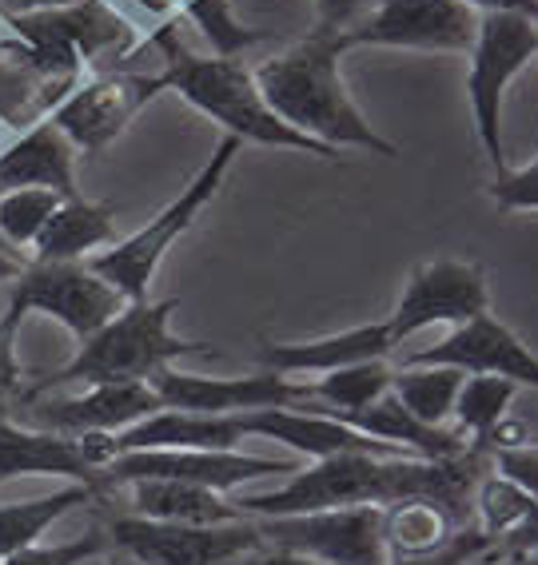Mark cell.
<instances>
[{
  "label": "cell",
  "mask_w": 538,
  "mask_h": 565,
  "mask_svg": "<svg viewBox=\"0 0 538 565\" xmlns=\"http://www.w3.org/2000/svg\"><path fill=\"white\" fill-rule=\"evenodd\" d=\"M535 502L538 498H530L523 486L507 482L503 475L487 470V475L478 478L475 494H471V522H475L478 530L498 545L510 530L523 525V518L530 514V505Z\"/></svg>",
  "instance_id": "cell-31"
},
{
  "label": "cell",
  "mask_w": 538,
  "mask_h": 565,
  "mask_svg": "<svg viewBox=\"0 0 538 565\" xmlns=\"http://www.w3.org/2000/svg\"><path fill=\"white\" fill-rule=\"evenodd\" d=\"M244 438V414L156 411L116 435V458L128 450H240Z\"/></svg>",
  "instance_id": "cell-21"
},
{
  "label": "cell",
  "mask_w": 538,
  "mask_h": 565,
  "mask_svg": "<svg viewBox=\"0 0 538 565\" xmlns=\"http://www.w3.org/2000/svg\"><path fill=\"white\" fill-rule=\"evenodd\" d=\"M490 200L503 212H538V156L527 168H503V172H495Z\"/></svg>",
  "instance_id": "cell-36"
},
{
  "label": "cell",
  "mask_w": 538,
  "mask_h": 565,
  "mask_svg": "<svg viewBox=\"0 0 538 565\" xmlns=\"http://www.w3.org/2000/svg\"><path fill=\"white\" fill-rule=\"evenodd\" d=\"M12 36L36 44L44 52H61L68 61H81L84 68H96L104 61H124L140 49L133 21L108 4V0H76L68 9L32 12L9 21Z\"/></svg>",
  "instance_id": "cell-13"
},
{
  "label": "cell",
  "mask_w": 538,
  "mask_h": 565,
  "mask_svg": "<svg viewBox=\"0 0 538 565\" xmlns=\"http://www.w3.org/2000/svg\"><path fill=\"white\" fill-rule=\"evenodd\" d=\"M535 56L538 21H530L523 12H478V32L471 44L467 68V100L471 116H475V136L495 172L510 168L507 148H503V96Z\"/></svg>",
  "instance_id": "cell-5"
},
{
  "label": "cell",
  "mask_w": 538,
  "mask_h": 565,
  "mask_svg": "<svg viewBox=\"0 0 538 565\" xmlns=\"http://www.w3.org/2000/svg\"><path fill=\"white\" fill-rule=\"evenodd\" d=\"M9 406H12V394H4V391H0V418H4V414H9Z\"/></svg>",
  "instance_id": "cell-47"
},
{
  "label": "cell",
  "mask_w": 538,
  "mask_h": 565,
  "mask_svg": "<svg viewBox=\"0 0 538 565\" xmlns=\"http://www.w3.org/2000/svg\"><path fill=\"white\" fill-rule=\"evenodd\" d=\"M12 403L24 411V426L52 430V435H120L144 423L148 414L163 411L148 383H96L81 394H17Z\"/></svg>",
  "instance_id": "cell-11"
},
{
  "label": "cell",
  "mask_w": 538,
  "mask_h": 565,
  "mask_svg": "<svg viewBox=\"0 0 538 565\" xmlns=\"http://www.w3.org/2000/svg\"><path fill=\"white\" fill-rule=\"evenodd\" d=\"M163 92L160 72L108 68L96 76H84L76 88L49 111V120L76 143V152L101 156L108 143L136 120V111Z\"/></svg>",
  "instance_id": "cell-9"
},
{
  "label": "cell",
  "mask_w": 538,
  "mask_h": 565,
  "mask_svg": "<svg viewBox=\"0 0 538 565\" xmlns=\"http://www.w3.org/2000/svg\"><path fill=\"white\" fill-rule=\"evenodd\" d=\"M0 252H17V247H9V243H4V235H0ZM21 255V252H17Z\"/></svg>",
  "instance_id": "cell-49"
},
{
  "label": "cell",
  "mask_w": 538,
  "mask_h": 565,
  "mask_svg": "<svg viewBox=\"0 0 538 565\" xmlns=\"http://www.w3.org/2000/svg\"><path fill=\"white\" fill-rule=\"evenodd\" d=\"M183 4H188V0H168V9H172V12H180Z\"/></svg>",
  "instance_id": "cell-48"
},
{
  "label": "cell",
  "mask_w": 538,
  "mask_h": 565,
  "mask_svg": "<svg viewBox=\"0 0 538 565\" xmlns=\"http://www.w3.org/2000/svg\"><path fill=\"white\" fill-rule=\"evenodd\" d=\"M176 17H188L196 29L203 32V41L212 44V56H244L247 49L267 41L264 29H247L244 21H235V12L228 0H188Z\"/></svg>",
  "instance_id": "cell-32"
},
{
  "label": "cell",
  "mask_w": 538,
  "mask_h": 565,
  "mask_svg": "<svg viewBox=\"0 0 538 565\" xmlns=\"http://www.w3.org/2000/svg\"><path fill=\"white\" fill-rule=\"evenodd\" d=\"M490 311V287L487 271L467 259H435L411 271L395 311L387 319L395 347L426 327H458Z\"/></svg>",
  "instance_id": "cell-12"
},
{
  "label": "cell",
  "mask_w": 538,
  "mask_h": 565,
  "mask_svg": "<svg viewBox=\"0 0 538 565\" xmlns=\"http://www.w3.org/2000/svg\"><path fill=\"white\" fill-rule=\"evenodd\" d=\"M156 52L163 56V92H180L183 100L196 111H203L208 120H215L228 136L240 143H264V148H287V152H307L319 160H336L339 152L324 148V143L307 140L295 128H287L272 108H267L264 92L255 84L252 68H244L232 56H200L176 36L172 24H156L152 32Z\"/></svg>",
  "instance_id": "cell-2"
},
{
  "label": "cell",
  "mask_w": 538,
  "mask_h": 565,
  "mask_svg": "<svg viewBox=\"0 0 538 565\" xmlns=\"http://www.w3.org/2000/svg\"><path fill=\"white\" fill-rule=\"evenodd\" d=\"M475 12H523L530 21H538V0H463Z\"/></svg>",
  "instance_id": "cell-43"
},
{
  "label": "cell",
  "mask_w": 538,
  "mask_h": 565,
  "mask_svg": "<svg viewBox=\"0 0 538 565\" xmlns=\"http://www.w3.org/2000/svg\"><path fill=\"white\" fill-rule=\"evenodd\" d=\"M495 550H538V502L530 505V514L523 518V525H518V530H510V534L503 537Z\"/></svg>",
  "instance_id": "cell-41"
},
{
  "label": "cell",
  "mask_w": 538,
  "mask_h": 565,
  "mask_svg": "<svg viewBox=\"0 0 538 565\" xmlns=\"http://www.w3.org/2000/svg\"><path fill=\"white\" fill-rule=\"evenodd\" d=\"M116 565H136V562H128V557H120V562H116Z\"/></svg>",
  "instance_id": "cell-50"
},
{
  "label": "cell",
  "mask_w": 538,
  "mask_h": 565,
  "mask_svg": "<svg viewBox=\"0 0 538 565\" xmlns=\"http://www.w3.org/2000/svg\"><path fill=\"white\" fill-rule=\"evenodd\" d=\"M403 363L455 366L463 374H495V379H510V383L538 391V354L507 323H498L490 311L451 327L447 339H439L426 351L407 354Z\"/></svg>",
  "instance_id": "cell-17"
},
{
  "label": "cell",
  "mask_w": 538,
  "mask_h": 565,
  "mask_svg": "<svg viewBox=\"0 0 538 565\" xmlns=\"http://www.w3.org/2000/svg\"><path fill=\"white\" fill-rule=\"evenodd\" d=\"M487 455H490V470H495V475H503L507 482L523 486L530 498H538V443L535 438L515 443V446H495Z\"/></svg>",
  "instance_id": "cell-37"
},
{
  "label": "cell",
  "mask_w": 538,
  "mask_h": 565,
  "mask_svg": "<svg viewBox=\"0 0 538 565\" xmlns=\"http://www.w3.org/2000/svg\"><path fill=\"white\" fill-rule=\"evenodd\" d=\"M228 565H324V562L292 554V550H279V545H260V550H247V554L232 557Z\"/></svg>",
  "instance_id": "cell-40"
},
{
  "label": "cell",
  "mask_w": 538,
  "mask_h": 565,
  "mask_svg": "<svg viewBox=\"0 0 538 565\" xmlns=\"http://www.w3.org/2000/svg\"><path fill=\"white\" fill-rule=\"evenodd\" d=\"M24 267H29V263H24L17 252H0V282L21 279V271H24Z\"/></svg>",
  "instance_id": "cell-45"
},
{
  "label": "cell",
  "mask_w": 538,
  "mask_h": 565,
  "mask_svg": "<svg viewBox=\"0 0 538 565\" xmlns=\"http://www.w3.org/2000/svg\"><path fill=\"white\" fill-rule=\"evenodd\" d=\"M272 475H295V462H275V458H255L244 450H128L113 458L101 470L104 490L140 482V478H172V482L208 486V490H235V486L255 482Z\"/></svg>",
  "instance_id": "cell-14"
},
{
  "label": "cell",
  "mask_w": 538,
  "mask_h": 565,
  "mask_svg": "<svg viewBox=\"0 0 538 565\" xmlns=\"http://www.w3.org/2000/svg\"><path fill=\"white\" fill-rule=\"evenodd\" d=\"M128 514L156 518V522H180V525H224L240 522L244 510L235 498H224L220 490L192 482H172V478H140L128 482Z\"/></svg>",
  "instance_id": "cell-24"
},
{
  "label": "cell",
  "mask_w": 538,
  "mask_h": 565,
  "mask_svg": "<svg viewBox=\"0 0 538 565\" xmlns=\"http://www.w3.org/2000/svg\"><path fill=\"white\" fill-rule=\"evenodd\" d=\"M96 494H101V486L72 482V486H64V490H56V494L0 505V562L9 554H17V550H24V545H36L52 522H61L64 514L88 505Z\"/></svg>",
  "instance_id": "cell-27"
},
{
  "label": "cell",
  "mask_w": 538,
  "mask_h": 565,
  "mask_svg": "<svg viewBox=\"0 0 538 565\" xmlns=\"http://www.w3.org/2000/svg\"><path fill=\"white\" fill-rule=\"evenodd\" d=\"M108 545V534L104 530H92L88 537H72V542H56V545H24L17 554H9L0 565H84L92 557H101Z\"/></svg>",
  "instance_id": "cell-35"
},
{
  "label": "cell",
  "mask_w": 538,
  "mask_h": 565,
  "mask_svg": "<svg viewBox=\"0 0 538 565\" xmlns=\"http://www.w3.org/2000/svg\"><path fill=\"white\" fill-rule=\"evenodd\" d=\"M344 32L319 29L315 24L312 36H304L299 44H292L287 52L264 61L252 72L260 92H264L267 108L295 128L307 140L324 143L331 152L339 148H363L395 160L399 148L391 140H383L371 124L363 120V111L356 108V100L347 96L344 84Z\"/></svg>",
  "instance_id": "cell-1"
},
{
  "label": "cell",
  "mask_w": 538,
  "mask_h": 565,
  "mask_svg": "<svg viewBox=\"0 0 538 565\" xmlns=\"http://www.w3.org/2000/svg\"><path fill=\"white\" fill-rule=\"evenodd\" d=\"M391 366L387 359H371V363H351V366H339L331 374H319L315 383H307L312 391V403L324 406L327 414H351V411H363L379 398V394L391 391Z\"/></svg>",
  "instance_id": "cell-29"
},
{
  "label": "cell",
  "mask_w": 538,
  "mask_h": 565,
  "mask_svg": "<svg viewBox=\"0 0 538 565\" xmlns=\"http://www.w3.org/2000/svg\"><path fill=\"white\" fill-rule=\"evenodd\" d=\"M61 207V195L44 192V188H17V192H0V235L9 247H32L44 223Z\"/></svg>",
  "instance_id": "cell-33"
},
{
  "label": "cell",
  "mask_w": 538,
  "mask_h": 565,
  "mask_svg": "<svg viewBox=\"0 0 538 565\" xmlns=\"http://www.w3.org/2000/svg\"><path fill=\"white\" fill-rule=\"evenodd\" d=\"M387 354H395V339H391V327L383 319V323H363L351 327V331L324 334L312 343H264L260 347V366L284 374V379H299V374H331L339 366L371 363V359H387Z\"/></svg>",
  "instance_id": "cell-20"
},
{
  "label": "cell",
  "mask_w": 538,
  "mask_h": 565,
  "mask_svg": "<svg viewBox=\"0 0 538 565\" xmlns=\"http://www.w3.org/2000/svg\"><path fill=\"white\" fill-rule=\"evenodd\" d=\"M163 411H192V414H252L275 411V406H304L312 403L307 383H295L275 371L244 374V379H208L163 366L148 379Z\"/></svg>",
  "instance_id": "cell-15"
},
{
  "label": "cell",
  "mask_w": 538,
  "mask_h": 565,
  "mask_svg": "<svg viewBox=\"0 0 538 565\" xmlns=\"http://www.w3.org/2000/svg\"><path fill=\"white\" fill-rule=\"evenodd\" d=\"M0 29H4V17H0Z\"/></svg>",
  "instance_id": "cell-51"
},
{
  "label": "cell",
  "mask_w": 538,
  "mask_h": 565,
  "mask_svg": "<svg viewBox=\"0 0 538 565\" xmlns=\"http://www.w3.org/2000/svg\"><path fill=\"white\" fill-rule=\"evenodd\" d=\"M84 81V64L44 52L21 36H0V124L32 128Z\"/></svg>",
  "instance_id": "cell-16"
},
{
  "label": "cell",
  "mask_w": 538,
  "mask_h": 565,
  "mask_svg": "<svg viewBox=\"0 0 538 565\" xmlns=\"http://www.w3.org/2000/svg\"><path fill=\"white\" fill-rule=\"evenodd\" d=\"M478 12L463 0H376V9L344 32L347 49L471 52Z\"/></svg>",
  "instance_id": "cell-10"
},
{
  "label": "cell",
  "mask_w": 538,
  "mask_h": 565,
  "mask_svg": "<svg viewBox=\"0 0 538 565\" xmlns=\"http://www.w3.org/2000/svg\"><path fill=\"white\" fill-rule=\"evenodd\" d=\"M490 550H495V542H490L475 522H467V525H458L447 542L431 545V550H419V554L387 557V565H478Z\"/></svg>",
  "instance_id": "cell-34"
},
{
  "label": "cell",
  "mask_w": 538,
  "mask_h": 565,
  "mask_svg": "<svg viewBox=\"0 0 538 565\" xmlns=\"http://www.w3.org/2000/svg\"><path fill=\"white\" fill-rule=\"evenodd\" d=\"M518 383L510 379H495V374H467L463 386H458L455 398V423L458 430L471 438V443H483V438L495 430L503 418L510 414Z\"/></svg>",
  "instance_id": "cell-30"
},
{
  "label": "cell",
  "mask_w": 538,
  "mask_h": 565,
  "mask_svg": "<svg viewBox=\"0 0 538 565\" xmlns=\"http://www.w3.org/2000/svg\"><path fill=\"white\" fill-rule=\"evenodd\" d=\"M244 430L255 438H272V443L292 446L295 455L312 458H336V455H376V458H399L407 450L391 443H379V438L363 435L356 426H347L344 418L327 414L324 406L312 411H295V406H275V411H252L244 414Z\"/></svg>",
  "instance_id": "cell-18"
},
{
  "label": "cell",
  "mask_w": 538,
  "mask_h": 565,
  "mask_svg": "<svg viewBox=\"0 0 538 565\" xmlns=\"http://www.w3.org/2000/svg\"><path fill=\"white\" fill-rule=\"evenodd\" d=\"M264 545L315 557L324 565H387L383 505H336L312 514L255 518Z\"/></svg>",
  "instance_id": "cell-7"
},
{
  "label": "cell",
  "mask_w": 538,
  "mask_h": 565,
  "mask_svg": "<svg viewBox=\"0 0 538 565\" xmlns=\"http://www.w3.org/2000/svg\"><path fill=\"white\" fill-rule=\"evenodd\" d=\"M180 299H136L124 307L116 319L88 334L81 351L72 354L61 371L44 374L41 383H32L24 394H41L52 386H96V383H148L156 371L172 366L183 354H215L212 343H196L172 334V315Z\"/></svg>",
  "instance_id": "cell-3"
},
{
  "label": "cell",
  "mask_w": 538,
  "mask_h": 565,
  "mask_svg": "<svg viewBox=\"0 0 538 565\" xmlns=\"http://www.w3.org/2000/svg\"><path fill=\"white\" fill-rule=\"evenodd\" d=\"M116 215L108 203H92L84 195L61 200V207L44 223V232L32 243V263H68L88 259L101 247H113Z\"/></svg>",
  "instance_id": "cell-25"
},
{
  "label": "cell",
  "mask_w": 538,
  "mask_h": 565,
  "mask_svg": "<svg viewBox=\"0 0 538 565\" xmlns=\"http://www.w3.org/2000/svg\"><path fill=\"white\" fill-rule=\"evenodd\" d=\"M76 0H0V17L4 21H17V17H32V12H49V9H68Z\"/></svg>",
  "instance_id": "cell-42"
},
{
  "label": "cell",
  "mask_w": 538,
  "mask_h": 565,
  "mask_svg": "<svg viewBox=\"0 0 538 565\" xmlns=\"http://www.w3.org/2000/svg\"><path fill=\"white\" fill-rule=\"evenodd\" d=\"M471 518L458 514L455 505L439 502V498H403V502L383 505V542L387 557H403L431 550V545L447 542L458 525Z\"/></svg>",
  "instance_id": "cell-26"
},
{
  "label": "cell",
  "mask_w": 538,
  "mask_h": 565,
  "mask_svg": "<svg viewBox=\"0 0 538 565\" xmlns=\"http://www.w3.org/2000/svg\"><path fill=\"white\" fill-rule=\"evenodd\" d=\"M240 148H244V143L235 140V136H224V140H220V148L212 152V160L203 163L188 188H180V195H176V200L168 203V207H163V212L156 215L148 227H140V232L128 235V239L113 243V247H104V252L88 255L84 263H88L101 279L113 282L128 303H136V299H148V287H152L160 259L168 255V247H172V243L180 239L188 227H192L196 215L203 212V203L220 192V183H224L228 168L235 163Z\"/></svg>",
  "instance_id": "cell-4"
},
{
  "label": "cell",
  "mask_w": 538,
  "mask_h": 565,
  "mask_svg": "<svg viewBox=\"0 0 538 565\" xmlns=\"http://www.w3.org/2000/svg\"><path fill=\"white\" fill-rule=\"evenodd\" d=\"M17 188H44L61 200L81 195V188H76V143L49 116L24 128L0 152V192H17Z\"/></svg>",
  "instance_id": "cell-19"
},
{
  "label": "cell",
  "mask_w": 538,
  "mask_h": 565,
  "mask_svg": "<svg viewBox=\"0 0 538 565\" xmlns=\"http://www.w3.org/2000/svg\"><path fill=\"white\" fill-rule=\"evenodd\" d=\"M104 534L116 554L136 565H228L232 557L264 545L252 518L224 525H180L140 514H116L108 518Z\"/></svg>",
  "instance_id": "cell-6"
},
{
  "label": "cell",
  "mask_w": 538,
  "mask_h": 565,
  "mask_svg": "<svg viewBox=\"0 0 538 565\" xmlns=\"http://www.w3.org/2000/svg\"><path fill=\"white\" fill-rule=\"evenodd\" d=\"M21 323H24V311L4 307V315H0V391L12 394V398H17L24 386L21 359H17V334H21Z\"/></svg>",
  "instance_id": "cell-38"
},
{
  "label": "cell",
  "mask_w": 538,
  "mask_h": 565,
  "mask_svg": "<svg viewBox=\"0 0 538 565\" xmlns=\"http://www.w3.org/2000/svg\"><path fill=\"white\" fill-rule=\"evenodd\" d=\"M315 4V24L331 32H347L359 21L363 12V0H312Z\"/></svg>",
  "instance_id": "cell-39"
},
{
  "label": "cell",
  "mask_w": 538,
  "mask_h": 565,
  "mask_svg": "<svg viewBox=\"0 0 538 565\" xmlns=\"http://www.w3.org/2000/svg\"><path fill=\"white\" fill-rule=\"evenodd\" d=\"M490 565H538V550H490Z\"/></svg>",
  "instance_id": "cell-44"
},
{
  "label": "cell",
  "mask_w": 538,
  "mask_h": 565,
  "mask_svg": "<svg viewBox=\"0 0 538 565\" xmlns=\"http://www.w3.org/2000/svg\"><path fill=\"white\" fill-rule=\"evenodd\" d=\"M136 4H140V9L148 12L156 24H172L176 21V12L168 9V0H136Z\"/></svg>",
  "instance_id": "cell-46"
},
{
  "label": "cell",
  "mask_w": 538,
  "mask_h": 565,
  "mask_svg": "<svg viewBox=\"0 0 538 565\" xmlns=\"http://www.w3.org/2000/svg\"><path fill=\"white\" fill-rule=\"evenodd\" d=\"M467 374L455 371V366H415L403 363L391 374V394L407 411L415 414L419 423L426 426H447V418L455 414L458 386H463Z\"/></svg>",
  "instance_id": "cell-28"
},
{
  "label": "cell",
  "mask_w": 538,
  "mask_h": 565,
  "mask_svg": "<svg viewBox=\"0 0 538 565\" xmlns=\"http://www.w3.org/2000/svg\"><path fill=\"white\" fill-rule=\"evenodd\" d=\"M21 475H61L72 482L101 486V470H92L81 450V438L52 435L36 426H17L0 418V486Z\"/></svg>",
  "instance_id": "cell-22"
},
{
  "label": "cell",
  "mask_w": 538,
  "mask_h": 565,
  "mask_svg": "<svg viewBox=\"0 0 538 565\" xmlns=\"http://www.w3.org/2000/svg\"><path fill=\"white\" fill-rule=\"evenodd\" d=\"M9 307L17 311H41L49 319H56L61 327H68L76 339L101 331L108 319L128 307L113 282L101 279L84 259L68 263H29L21 271V279H12Z\"/></svg>",
  "instance_id": "cell-8"
},
{
  "label": "cell",
  "mask_w": 538,
  "mask_h": 565,
  "mask_svg": "<svg viewBox=\"0 0 538 565\" xmlns=\"http://www.w3.org/2000/svg\"><path fill=\"white\" fill-rule=\"evenodd\" d=\"M339 418H344L347 426L363 430V435L399 446V450H407V455H415V458H455L471 446V438L463 435V430L419 423L415 414L407 411L391 391L379 394L376 403L363 406V411L339 414Z\"/></svg>",
  "instance_id": "cell-23"
}]
</instances>
